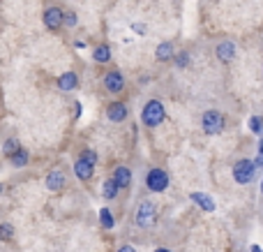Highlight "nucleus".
<instances>
[{
  "label": "nucleus",
  "mask_w": 263,
  "mask_h": 252,
  "mask_svg": "<svg viewBox=\"0 0 263 252\" xmlns=\"http://www.w3.org/2000/svg\"><path fill=\"white\" fill-rule=\"evenodd\" d=\"M215 53H217V60H222V63H231L233 58H236V44L233 42H219L217 49H215Z\"/></svg>",
  "instance_id": "11"
},
{
  "label": "nucleus",
  "mask_w": 263,
  "mask_h": 252,
  "mask_svg": "<svg viewBox=\"0 0 263 252\" xmlns=\"http://www.w3.org/2000/svg\"><path fill=\"white\" fill-rule=\"evenodd\" d=\"M155 252H171V250H168V248H157Z\"/></svg>",
  "instance_id": "30"
},
{
  "label": "nucleus",
  "mask_w": 263,
  "mask_h": 252,
  "mask_svg": "<svg viewBox=\"0 0 263 252\" xmlns=\"http://www.w3.org/2000/svg\"><path fill=\"white\" fill-rule=\"evenodd\" d=\"M168 174L164 169H159V167H155V169L148 171V176H145V188L150 190V192H164V190L168 188Z\"/></svg>",
  "instance_id": "5"
},
{
  "label": "nucleus",
  "mask_w": 263,
  "mask_h": 252,
  "mask_svg": "<svg viewBox=\"0 0 263 252\" xmlns=\"http://www.w3.org/2000/svg\"><path fill=\"white\" fill-rule=\"evenodd\" d=\"M111 178L116 181V183L120 185V188H129V183H132V169L129 167H118V169L114 171V176H111Z\"/></svg>",
  "instance_id": "15"
},
{
  "label": "nucleus",
  "mask_w": 263,
  "mask_h": 252,
  "mask_svg": "<svg viewBox=\"0 0 263 252\" xmlns=\"http://www.w3.org/2000/svg\"><path fill=\"white\" fill-rule=\"evenodd\" d=\"M12 239H14V227L9 225V222H3V225H0V241L7 243V241H12Z\"/></svg>",
  "instance_id": "21"
},
{
  "label": "nucleus",
  "mask_w": 263,
  "mask_h": 252,
  "mask_svg": "<svg viewBox=\"0 0 263 252\" xmlns=\"http://www.w3.org/2000/svg\"><path fill=\"white\" fill-rule=\"evenodd\" d=\"M92 60L95 63H109L111 60V46L109 44H100V46H95V51H92Z\"/></svg>",
  "instance_id": "16"
},
{
  "label": "nucleus",
  "mask_w": 263,
  "mask_h": 252,
  "mask_svg": "<svg viewBox=\"0 0 263 252\" xmlns=\"http://www.w3.org/2000/svg\"><path fill=\"white\" fill-rule=\"evenodd\" d=\"M250 130L254 134L263 132V118H261V116H252V118H250Z\"/></svg>",
  "instance_id": "22"
},
{
  "label": "nucleus",
  "mask_w": 263,
  "mask_h": 252,
  "mask_svg": "<svg viewBox=\"0 0 263 252\" xmlns=\"http://www.w3.org/2000/svg\"><path fill=\"white\" fill-rule=\"evenodd\" d=\"M42 19H44V26L49 28V30H60V28L65 26V12L60 7H46L44 14H42Z\"/></svg>",
  "instance_id": "6"
},
{
  "label": "nucleus",
  "mask_w": 263,
  "mask_h": 252,
  "mask_svg": "<svg viewBox=\"0 0 263 252\" xmlns=\"http://www.w3.org/2000/svg\"><path fill=\"white\" fill-rule=\"evenodd\" d=\"M256 169H259V167L254 165V160H238L236 165H233V181H236L238 185L252 183L256 176Z\"/></svg>",
  "instance_id": "2"
},
{
  "label": "nucleus",
  "mask_w": 263,
  "mask_h": 252,
  "mask_svg": "<svg viewBox=\"0 0 263 252\" xmlns=\"http://www.w3.org/2000/svg\"><path fill=\"white\" fill-rule=\"evenodd\" d=\"M261 194H263V181H261Z\"/></svg>",
  "instance_id": "31"
},
{
  "label": "nucleus",
  "mask_w": 263,
  "mask_h": 252,
  "mask_svg": "<svg viewBox=\"0 0 263 252\" xmlns=\"http://www.w3.org/2000/svg\"><path fill=\"white\" fill-rule=\"evenodd\" d=\"M190 199L196 204V206L203 208V211H208V213H213V211H215V202H213V197H210V194H203V192H192V194H190Z\"/></svg>",
  "instance_id": "13"
},
{
  "label": "nucleus",
  "mask_w": 263,
  "mask_h": 252,
  "mask_svg": "<svg viewBox=\"0 0 263 252\" xmlns=\"http://www.w3.org/2000/svg\"><path fill=\"white\" fill-rule=\"evenodd\" d=\"M104 88L109 93H123L125 91V77L123 72H118V69H111V72L104 74Z\"/></svg>",
  "instance_id": "7"
},
{
  "label": "nucleus",
  "mask_w": 263,
  "mask_h": 252,
  "mask_svg": "<svg viewBox=\"0 0 263 252\" xmlns=\"http://www.w3.org/2000/svg\"><path fill=\"white\" fill-rule=\"evenodd\" d=\"M134 30L136 32H145V26H141V23H134Z\"/></svg>",
  "instance_id": "28"
},
{
  "label": "nucleus",
  "mask_w": 263,
  "mask_h": 252,
  "mask_svg": "<svg viewBox=\"0 0 263 252\" xmlns=\"http://www.w3.org/2000/svg\"><path fill=\"white\" fill-rule=\"evenodd\" d=\"M28 157H30V155H28V151H23V148H21V151L14 153V155L9 157V160H12V165H14V167H18V169H21V167H26V165H28Z\"/></svg>",
  "instance_id": "19"
},
{
  "label": "nucleus",
  "mask_w": 263,
  "mask_h": 252,
  "mask_svg": "<svg viewBox=\"0 0 263 252\" xmlns=\"http://www.w3.org/2000/svg\"><path fill=\"white\" fill-rule=\"evenodd\" d=\"M46 190H51V192H60V190L65 188V183H67V178H65V174L60 169H53L49 171V176H46Z\"/></svg>",
  "instance_id": "10"
},
{
  "label": "nucleus",
  "mask_w": 263,
  "mask_h": 252,
  "mask_svg": "<svg viewBox=\"0 0 263 252\" xmlns=\"http://www.w3.org/2000/svg\"><path fill=\"white\" fill-rule=\"evenodd\" d=\"M118 190H120V185L116 183L114 178H106V181H104V185H102V194H104V199H106V202H111V199H116V194H118Z\"/></svg>",
  "instance_id": "17"
},
{
  "label": "nucleus",
  "mask_w": 263,
  "mask_h": 252,
  "mask_svg": "<svg viewBox=\"0 0 263 252\" xmlns=\"http://www.w3.org/2000/svg\"><path fill=\"white\" fill-rule=\"evenodd\" d=\"M79 23V19H77V12H65V26H69V28H74Z\"/></svg>",
  "instance_id": "24"
},
{
  "label": "nucleus",
  "mask_w": 263,
  "mask_h": 252,
  "mask_svg": "<svg viewBox=\"0 0 263 252\" xmlns=\"http://www.w3.org/2000/svg\"><path fill=\"white\" fill-rule=\"evenodd\" d=\"M254 165H256V167H263V141L259 143V155H256Z\"/></svg>",
  "instance_id": "26"
},
{
  "label": "nucleus",
  "mask_w": 263,
  "mask_h": 252,
  "mask_svg": "<svg viewBox=\"0 0 263 252\" xmlns=\"http://www.w3.org/2000/svg\"><path fill=\"white\" fill-rule=\"evenodd\" d=\"M224 125H227V118H224V114H219V111L210 109L203 114V118H201V128H203L205 134H219L224 130Z\"/></svg>",
  "instance_id": "4"
},
{
  "label": "nucleus",
  "mask_w": 263,
  "mask_h": 252,
  "mask_svg": "<svg viewBox=\"0 0 263 252\" xmlns=\"http://www.w3.org/2000/svg\"><path fill=\"white\" fill-rule=\"evenodd\" d=\"M155 58H157L159 63H166V60L176 58V51H173V44H171V42H162V44L155 49Z\"/></svg>",
  "instance_id": "14"
},
{
  "label": "nucleus",
  "mask_w": 263,
  "mask_h": 252,
  "mask_svg": "<svg viewBox=\"0 0 263 252\" xmlns=\"http://www.w3.org/2000/svg\"><path fill=\"white\" fill-rule=\"evenodd\" d=\"M18 151H21V143H18V139L9 137L7 141L3 143V155H5V157H12L14 153H18Z\"/></svg>",
  "instance_id": "18"
},
{
  "label": "nucleus",
  "mask_w": 263,
  "mask_h": 252,
  "mask_svg": "<svg viewBox=\"0 0 263 252\" xmlns=\"http://www.w3.org/2000/svg\"><path fill=\"white\" fill-rule=\"evenodd\" d=\"M118 252H136V250L132 248V245H120V248H118Z\"/></svg>",
  "instance_id": "27"
},
{
  "label": "nucleus",
  "mask_w": 263,
  "mask_h": 252,
  "mask_svg": "<svg viewBox=\"0 0 263 252\" xmlns=\"http://www.w3.org/2000/svg\"><path fill=\"white\" fill-rule=\"evenodd\" d=\"M74 174H77L79 181H83V183H88V181L92 178V174H95V165H90L88 160H83V157H79L77 162H74Z\"/></svg>",
  "instance_id": "9"
},
{
  "label": "nucleus",
  "mask_w": 263,
  "mask_h": 252,
  "mask_svg": "<svg viewBox=\"0 0 263 252\" xmlns=\"http://www.w3.org/2000/svg\"><path fill=\"white\" fill-rule=\"evenodd\" d=\"M129 109L125 106V102H111L109 106H106V118L111 120V123H123L125 118H127Z\"/></svg>",
  "instance_id": "8"
},
{
  "label": "nucleus",
  "mask_w": 263,
  "mask_h": 252,
  "mask_svg": "<svg viewBox=\"0 0 263 252\" xmlns=\"http://www.w3.org/2000/svg\"><path fill=\"white\" fill-rule=\"evenodd\" d=\"M81 157H83V160H88L90 165H97V153L90 151V148H86V151L81 153Z\"/></svg>",
  "instance_id": "25"
},
{
  "label": "nucleus",
  "mask_w": 263,
  "mask_h": 252,
  "mask_svg": "<svg viewBox=\"0 0 263 252\" xmlns=\"http://www.w3.org/2000/svg\"><path fill=\"white\" fill-rule=\"evenodd\" d=\"M77 86H79V77H77V72H63V74L58 77V91L69 93V91H74Z\"/></svg>",
  "instance_id": "12"
},
{
  "label": "nucleus",
  "mask_w": 263,
  "mask_h": 252,
  "mask_svg": "<svg viewBox=\"0 0 263 252\" xmlns=\"http://www.w3.org/2000/svg\"><path fill=\"white\" fill-rule=\"evenodd\" d=\"M164 118H166V109L159 100H148L141 109V120L145 128H157V125H162Z\"/></svg>",
  "instance_id": "1"
},
{
  "label": "nucleus",
  "mask_w": 263,
  "mask_h": 252,
  "mask_svg": "<svg viewBox=\"0 0 263 252\" xmlns=\"http://www.w3.org/2000/svg\"><path fill=\"white\" fill-rule=\"evenodd\" d=\"M100 222L106 227V229H114V225H116L114 213H111L109 208H102V211H100Z\"/></svg>",
  "instance_id": "20"
},
{
  "label": "nucleus",
  "mask_w": 263,
  "mask_h": 252,
  "mask_svg": "<svg viewBox=\"0 0 263 252\" xmlns=\"http://www.w3.org/2000/svg\"><path fill=\"white\" fill-rule=\"evenodd\" d=\"M0 194H3V185H0Z\"/></svg>",
  "instance_id": "32"
},
{
  "label": "nucleus",
  "mask_w": 263,
  "mask_h": 252,
  "mask_svg": "<svg viewBox=\"0 0 263 252\" xmlns=\"http://www.w3.org/2000/svg\"><path fill=\"white\" fill-rule=\"evenodd\" d=\"M252 252H263V250L259 248V245H252Z\"/></svg>",
  "instance_id": "29"
},
{
  "label": "nucleus",
  "mask_w": 263,
  "mask_h": 252,
  "mask_svg": "<svg viewBox=\"0 0 263 252\" xmlns=\"http://www.w3.org/2000/svg\"><path fill=\"white\" fill-rule=\"evenodd\" d=\"M136 225L139 227H153L157 222V206H155L150 199H143L136 208V215H134Z\"/></svg>",
  "instance_id": "3"
},
{
  "label": "nucleus",
  "mask_w": 263,
  "mask_h": 252,
  "mask_svg": "<svg viewBox=\"0 0 263 252\" xmlns=\"http://www.w3.org/2000/svg\"><path fill=\"white\" fill-rule=\"evenodd\" d=\"M176 65L178 67H187V65H190V53H187V51H180V53H176Z\"/></svg>",
  "instance_id": "23"
}]
</instances>
